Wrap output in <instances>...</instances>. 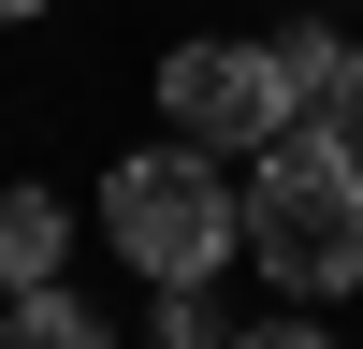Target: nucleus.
<instances>
[{
    "label": "nucleus",
    "mask_w": 363,
    "mask_h": 349,
    "mask_svg": "<svg viewBox=\"0 0 363 349\" xmlns=\"http://www.w3.org/2000/svg\"><path fill=\"white\" fill-rule=\"evenodd\" d=\"M247 262L277 291H349L363 277V160H349V131H306L291 116L262 145V174H247Z\"/></svg>",
    "instance_id": "1"
},
{
    "label": "nucleus",
    "mask_w": 363,
    "mask_h": 349,
    "mask_svg": "<svg viewBox=\"0 0 363 349\" xmlns=\"http://www.w3.org/2000/svg\"><path fill=\"white\" fill-rule=\"evenodd\" d=\"M102 233L131 248V277L174 291V277H218V262L247 248V204L218 189V145H174V160L145 145V160L102 174Z\"/></svg>",
    "instance_id": "2"
},
{
    "label": "nucleus",
    "mask_w": 363,
    "mask_h": 349,
    "mask_svg": "<svg viewBox=\"0 0 363 349\" xmlns=\"http://www.w3.org/2000/svg\"><path fill=\"white\" fill-rule=\"evenodd\" d=\"M160 116H174V145H218V160H262V145L291 131L277 44H160Z\"/></svg>",
    "instance_id": "3"
},
{
    "label": "nucleus",
    "mask_w": 363,
    "mask_h": 349,
    "mask_svg": "<svg viewBox=\"0 0 363 349\" xmlns=\"http://www.w3.org/2000/svg\"><path fill=\"white\" fill-rule=\"evenodd\" d=\"M277 87L306 131H363V44L349 29H277Z\"/></svg>",
    "instance_id": "4"
},
{
    "label": "nucleus",
    "mask_w": 363,
    "mask_h": 349,
    "mask_svg": "<svg viewBox=\"0 0 363 349\" xmlns=\"http://www.w3.org/2000/svg\"><path fill=\"white\" fill-rule=\"evenodd\" d=\"M73 262V204L58 189H0V291H58Z\"/></svg>",
    "instance_id": "5"
},
{
    "label": "nucleus",
    "mask_w": 363,
    "mask_h": 349,
    "mask_svg": "<svg viewBox=\"0 0 363 349\" xmlns=\"http://www.w3.org/2000/svg\"><path fill=\"white\" fill-rule=\"evenodd\" d=\"M0 349H116L73 291H0Z\"/></svg>",
    "instance_id": "6"
},
{
    "label": "nucleus",
    "mask_w": 363,
    "mask_h": 349,
    "mask_svg": "<svg viewBox=\"0 0 363 349\" xmlns=\"http://www.w3.org/2000/svg\"><path fill=\"white\" fill-rule=\"evenodd\" d=\"M160 349H233V335H218V306H203V277H174V291H160Z\"/></svg>",
    "instance_id": "7"
},
{
    "label": "nucleus",
    "mask_w": 363,
    "mask_h": 349,
    "mask_svg": "<svg viewBox=\"0 0 363 349\" xmlns=\"http://www.w3.org/2000/svg\"><path fill=\"white\" fill-rule=\"evenodd\" d=\"M233 349H335L320 320H262V335H233Z\"/></svg>",
    "instance_id": "8"
},
{
    "label": "nucleus",
    "mask_w": 363,
    "mask_h": 349,
    "mask_svg": "<svg viewBox=\"0 0 363 349\" xmlns=\"http://www.w3.org/2000/svg\"><path fill=\"white\" fill-rule=\"evenodd\" d=\"M0 15H44V0H0Z\"/></svg>",
    "instance_id": "9"
},
{
    "label": "nucleus",
    "mask_w": 363,
    "mask_h": 349,
    "mask_svg": "<svg viewBox=\"0 0 363 349\" xmlns=\"http://www.w3.org/2000/svg\"><path fill=\"white\" fill-rule=\"evenodd\" d=\"M349 160H363V131H349Z\"/></svg>",
    "instance_id": "10"
}]
</instances>
